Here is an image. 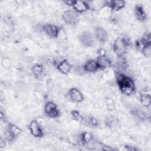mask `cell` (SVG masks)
Listing matches in <instances>:
<instances>
[{
    "instance_id": "5b68a950",
    "label": "cell",
    "mask_w": 151,
    "mask_h": 151,
    "mask_svg": "<svg viewBox=\"0 0 151 151\" xmlns=\"http://www.w3.org/2000/svg\"><path fill=\"white\" fill-rule=\"evenodd\" d=\"M45 112L50 117L55 118L59 116V111L57 108L56 104L52 102L48 101L45 105Z\"/></svg>"
},
{
    "instance_id": "d6986e66",
    "label": "cell",
    "mask_w": 151,
    "mask_h": 151,
    "mask_svg": "<svg viewBox=\"0 0 151 151\" xmlns=\"http://www.w3.org/2000/svg\"><path fill=\"white\" fill-rule=\"evenodd\" d=\"M81 139L82 142L85 143H88L92 139V135L89 132H83L81 134Z\"/></svg>"
},
{
    "instance_id": "ffe728a7",
    "label": "cell",
    "mask_w": 151,
    "mask_h": 151,
    "mask_svg": "<svg viewBox=\"0 0 151 151\" xmlns=\"http://www.w3.org/2000/svg\"><path fill=\"white\" fill-rule=\"evenodd\" d=\"M117 123V120L114 116L109 117L106 121V125L109 127H112V126H114Z\"/></svg>"
},
{
    "instance_id": "ac0fdd59",
    "label": "cell",
    "mask_w": 151,
    "mask_h": 151,
    "mask_svg": "<svg viewBox=\"0 0 151 151\" xmlns=\"http://www.w3.org/2000/svg\"><path fill=\"white\" fill-rule=\"evenodd\" d=\"M151 102V98L149 94H143L141 96V103L143 106L147 107L150 105Z\"/></svg>"
},
{
    "instance_id": "ba28073f",
    "label": "cell",
    "mask_w": 151,
    "mask_h": 151,
    "mask_svg": "<svg viewBox=\"0 0 151 151\" xmlns=\"http://www.w3.org/2000/svg\"><path fill=\"white\" fill-rule=\"evenodd\" d=\"M73 7L74 10L77 13L85 12L89 9L88 4L87 2L82 1H75Z\"/></svg>"
},
{
    "instance_id": "4fadbf2b",
    "label": "cell",
    "mask_w": 151,
    "mask_h": 151,
    "mask_svg": "<svg viewBox=\"0 0 151 151\" xmlns=\"http://www.w3.org/2000/svg\"><path fill=\"white\" fill-rule=\"evenodd\" d=\"M106 3V5L109 6L113 11H119L123 8L125 5L124 1H107Z\"/></svg>"
},
{
    "instance_id": "2e32d148",
    "label": "cell",
    "mask_w": 151,
    "mask_h": 151,
    "mask_svg": "<svg viewBox=\"0 0 151 151\" xmlns=\"http://www.w3.org/2000/svg\"><path fill=\"white\" fill-rule=\"evenodd\" d=\"M57 68L62 74H67L70 70V65L67 60H63L58 65Z\"/></svg>"
},
{
    "instance_id": "30bf717a",
    "label": "cell",
    "mask_w": 151,
    "mask_h": 151,
    "mask_svg": "<svg viewBox=\"0 0 151 151\" xmlns=\"http://www.w3.org/2000/svg\"><path fill=\"white\" fill-rule=\"evenodd\" d=\"M21 133V130L16 126L14 124H10L8 127V132H7V137L8 139H13L17 136H18L19 134H20Z\"/></svg>"
},
{
    "instance_id": "7c38bea8",
    "label": "cell",
    "mask_w": 151,
    "mask_h": 151,
    "mask_svg": "<svg viewBox=\"0 0 151 151\" xmlns=\"http://www.w3.org/2000/svg\"><path fill=\"white\" fill-rule=\"evenodd\" d=\"M97 64L98 65L99 68L101 69H104L110 65V61L109 60L105 57L104 54L99 55L97 58Z\"/></svg>"
},
{
    "instance_id": "83f0119b",
    "label": "cell",
    "mask_w": 151,
    "mask_h": 151,
    "mask_svg": "<svg viewBox=\"0 0 151 151\" xmlns=\"http://www.w3.org/2000/svg\"><path fill=\"white\" fill-rule=\"evenodd\" d=\"M103 150H113L114 149L113 148L110 147H108L107 146H103Z\"/></svg>"
},
{
    "instance_id": "6da1fadb",
    "label": "cell",
    "mask_w": 151,
    "mask_h": 151,
    "mask_svg": "<svg viewBox=\"0 0 151 151\" xmlns=\"http://www.w3.org/2000/svg\"><path fill=\"white\" fill-rule=\"evenodd\" d=\"M117 84L120 91L126 95L132 94L135 88L134 84L132 80L123 74H120L118 76Z\"/></svg>"
},
{
    "instance_id": "8fae6325",
    "label": "cell",
    "mask_w": 151,
    "mask_h": 151,
    "mask_svg": "<svg viewBox=\"0 0 151 151\" xmlns=\"http://www.w3.org/2000/svg\"><path fill=\"white\" fill-rule=\"evenodd\" d=\"M69 95L72 100L78 103L82 101L84 99L82 93L76 88L70 89L69 91Z\"/></svg>"
},
{
    "instance_id": "3957f363",
    "label": "cell",
    "mask_w": 151,
    "mask_h": 151,
    "mask_svg": "<svg viewBox=\"0 0 151 151\" xmlns=\"http://www.w3.org/2000/svg\"><path fill=\"white\" fill-rule=\"evenodd\" d=\"M63 18L65 22L74 25L77 24L79 21V15L74 10H67L63 14Z\"/></svg>"
},
{
    "instance_id": "5bb4252c",
    "label": "cell",
    "mask_w": 151,
    "mask_h": 151,
    "mask_svg": "<svg viewBox=\"0 0 151 151\" xmlns=\"http://www.w3.org/2000/svg\"><path fill=\"white\" fill-rule=\"evenodd\" d=\"M84 68L85 71H86L87 72L93 73L97 70V69L99 68V67H98V65L96 61L90 60L85 64V65L84 66Z\"/></svg>"
},
{
    "instance_id": "277c9868",
    "label": "cell",
    "mask_w": 151,
    "mask_h": 151,
    "mask_svg": "<svg viewBox=\"0 0 151 151\" xmlns=\"http://www.w3.org/2000/svg\"><path fill=\"white\" fill-rule=\"evenodd\" d=\"M79 40L84 46L87 47H91L94 42V38L93 34L87 31H85L80 34Z\"/></svg>"
},
{
    "instance_id": "d4e9b609",
    "label": "cell",
    "mask_w": 151,
    "mask_h": 151,
    "mask_svg": "<svg viewBox=\"0 0 151 151\" xmlns=\"http://www.w3.org/2000/svg\"><path fill=\"white\" fill-rule=\"evenodd\" d=\"M142 40L146 42L147 44H150V35L149 32H146L144 35L143 36V38H142Z\"/></svg>"
},
{
    "instance_id": "7402d4cb",
    "label": "cell",
    "mask_w": 151,
    "mask_h": 151,
    "mask_svg": "<svg viewBox=\"0 0 151 151\" xmlns=\"http://www.w3.org/2000/svg\"><path fill=\"white\" fill-rule=\"evenodd\" d=\"M71 114H72L73 117L74 118V119H76V120H78L79 122L83 121V118L78 111H77L76 110H73L71 111Z\"/></svg>"
},
{
    "instance_id": "44dd1931",
    "label": "cell",
    "mask_w": 151,
    "mask_h": 151,
    "mask_svg": "<svg viewBox=\"0 0 151 151\" xmlns=\"http://www.w3.org/2000/svg\"><path fill=\"white\" fill-rule=\"evenodd\" d=\"M147 45H148V44H146V42H145L142 39L140 40H139V41H136V48L137 49H139V50L142 51Z\"/></svg>"
},
{
    "instance_id": "52a82bcc",
    "label": "cell",
    "mask_w": 151,
    "mask_h": 151,
    "mask_svg": "<svg viewBox=\"0 0 151 151\" xmlns=\"http://www.w3.org/2000/svg\"><path fill=\"white\" fill-rule=\"evenodd\" d=\"M43 30L44 32L51 38H57L59 34L60 28L54 25L47 24L44 26Z\"/></svg>"
},
{
    "instance_id": "9a60e30c",
    "label": "cell",
    "mask_w": 151,
    "mask_h": 151,
    "mask_svg": "<svg viewBox=\"0 0 151 151\" xmlns=\"http://www.w3.org/2000/svg\"><path fill=\"white\" fill-rule=\"evenodd\" d=\"M135 15L137 19L140 21H143L146 18V14L143 8V7L137 5L135 8Z\"/></svg>"
},
{
    "instance_id": "484cf974",
    "label": "cell",
    "mask_w": 151,
    "mask_h": 151,
    "mask_svg": "<svg viewBox=\"0 0 151 151\" xmlns=\"http://www.w3.org/2000/svg\"><path fill=\"white\" fill-rule=\"evenodd\" d=\"M88 123L91 126H96L97 124V121L95 117H91L88 118Z\"/></svg>"
},
{
    "instance_id": "603a6c76",
    "label": "cell",
    "mask_w": 151,
    "mask_h": 151,
    "mask_svg": "<svg viewBox=\"0 0 151 151\" xmlns=\"http://www.w3.org/2000/svg\"><path fill=\"white\" fill-rule=\"evenodd\" d=\"M150 46H151L150 44H148L142 50V52H143V54L146 57H149L150 56V54H151V48H150Z\"/></svg>"
},
{
    "instance_id": "7a4b0ae2",
    "label": "cell",
    "mask_w": 151,
    "mask_h": 151,
    "mask_svg": "<svg viewBox=\"0 0 151 151\" xmlns=\"http://www.w3.org/2000/svg\"><path fill=\"white\" fill-rule=\"evenodd\" d=\"M130 45L129 40L127 38L119 37L113 43V49L114 52L119 57H123L126 53L127 47Z\"/></svg>"
},
{
    "instance_id": "8992f818",
    "label": "cell",
    "mask_w": 151,
    "mask_h": 151,
    "mask_svg": "<svg viewBox=\"0 0 151 151\" xmlns=\"http://www.w3.org/2000/svg\"><path fill=\"white\" fill-rule=\"evenodd\" d=\"M28 128L30 132L34 136L40 137L43 136L42 130L37 121H31L30 124H29Z\"/></svg>"
},
{
    "instance_id": "cb8c5ba5",
    "label": "cell",
    "mask_w": 151,
    "mask_h": 151,
    "mask_svg": "<svg viewBox=\"0 0 151 151\" xmlns=\"http://www.w3.org/2000/svg\"><path fill=\"white\" fill-rule=\"evenodd\" d=\"M134 114L137 117H138L139 119H141L143 120V119H145L146 118V114L143 111H141V110H137L134 111Z\"/></svg>"
},
{
    "instance_id": "9c48e42d",
    "label": "cell",
    "mask_w": 151,
    "mask_h": 151,
    "mask_svg": "<svg viewBox=\"0 0 151 151\" xmlns=\"http://www.w3.org/2000/svg\"><path fill=\"white\" fill-rule=\"evenodd\" d=\"M94 34L97 40L101 42H105L108 37V34L106 31L103 28L99 27L96 28Z\"/></svg>"
},
{
    "instance_id": "4316f807",
    "label": "cell",
    "mask_w": 151,
    "mask_h": 151,
    "mask_svg": "<svg viewBox=\"0 0 151 151\" xmlns=\"http://www.w3.org/2000/svg\"><path fill=\"white\" fill-rule=\"evenodd\" d=\"M74 2H75V1H64V3L67 5L73 6L74 4Z\"/></svg>"
},
{
    "instance_id": "e0dca14e",
    "label": "cell",
    "mask_w": 151,
    "mask_h": 151,
    "mask_svg": "<svg viewBox=\"0 0 151 151\" xmlns=\"http://www.w3.org/2000/svg\"><path fill=\"white\" fill-rule=\"evenodd\" d=\"M31 71L32 74L34 75V76H35L37 78H39L42 76L44 73V69L41 65L35 64L32 67Z\"/></svg>"
}]
</instances>
